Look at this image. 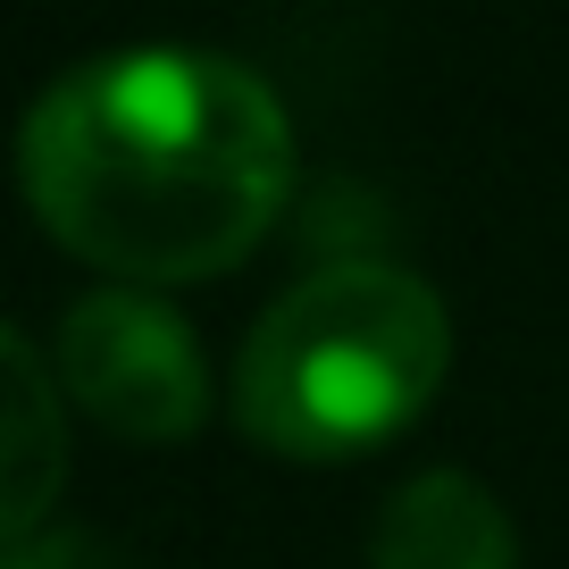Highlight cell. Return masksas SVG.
<instances>
[{
  "label": "cell",
  "instance_id": "2",
  "mask_svg": "<svg viewBox=\"0 0 569 569\" xmlns=\"http://www.w3.org/2000/svg\"><path fill=\"white\" fill-rule=\"evenodd\" d=\"M452 369L436 284L386 260L319 268L251 327L234 360V419L284 461H352L393 445Z\"/></svg>",
  "mask_w": 569,
  "mask_h": 569
},
{
  "label": "cell",
  "instance_id": "4",
  "mask_svg": "<svg viewBox=\"0 0 569 569\" xmlns=\"http://www.w3.org/2000/svg\"><path fill=\"white\" fill-rule=\"evenodd\" d=\"M369 569H519V536L478 478L427 469L386 502Z\"/></svg>",
  "mask_w": 569,
  "mask_h": 569
},
{
  "label": "cell",
  "instance_id": "3",
  "mask_svg": "<svg viewBox=\"0 0 569 569\" xmlns=\"http://www.w3.org/2000/svg\"><path fill=\"white\" fill-rule=\"evenodd\" d=\"M59 386L134 445H184L210 410V369L201 343L160 293L101 284L59 319Z\"/></svg>",
  "mask_w": 569,
  "mask_h": 569
},
{
  "label": "cell",
  "instance_id": "1",
  "mask_svg": "<svg viewBox=\"0 0 569 569\" xmlns=\"http://www.w3.org/2000/svg\"><path fill=\"white\" fill-rule=\"evenodd\" d=\"M18 177L51 243L118 284L227 277L293 193V126L218 51H109L34 101Z\"/></svg>",
  "mask_w": 569,
  "mask_h": 569
},
{
  "label": "cell",
  "instance_id": "5",
  "mask_svg": "<svg viewBox=\"0 0 569 569\" xmlns=\"http://www.w3.org/2000/svg\"><path fill=\"white\" fill-rule=\"evenodd\" d=\"M9 393H18V410H9V511L0 519L18 545H34V519L59 486V427H51V377L26 336H9Z\"/></svg>",
  "mask_w": 569,
  "mask_h": 569
}]
</instances>
